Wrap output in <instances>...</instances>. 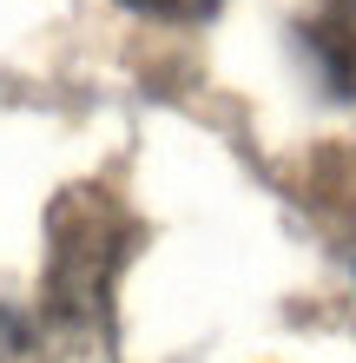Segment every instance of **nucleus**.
<instances>
[{
	"label": "nucleus",
	"instance_id": "f03ea898",
	"mask_svg": "<svg viewBox=\"0 0 356 363\" xmlns=\"http://www.w3.org/2000/svg\"><path fill=\"white\" fill-rule=\"evenodd\" d=\"M132 13H152V20H212L224 0H119Z\"/></svg>",
	"mask_w": 356,
	"mask_h": 363
},
{
	"label": "nucleus",
	"instance_id": "f257e3e1",
	"mask_svg": "<svg viewBox=\"0 0 356 363\" xmlns=\"http://www.w3.org/2000/svg\"><path fill=\"white\" fill-rule=\"evenodd\" d=\"M310 40H317V53H323V73L337 79L343 93H356V0H330V13L310 27Z\"/></svg>",
	"mask_w": 356,
	"mask_h": 363
}]
</instances>
